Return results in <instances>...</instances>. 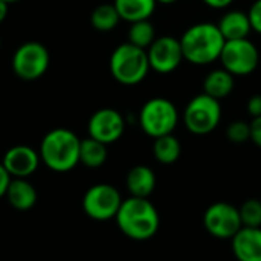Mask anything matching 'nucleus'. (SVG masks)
Returning a JSON list of instances; mask_svg holds the SVG:
<instances>
[{
    "instance_id": "f257e3e1",
    "label": "nucleus",
    "mask_w": 261,
    "mask_h": 261,
    "mask_svg": "<svg viewBox=\"0 0 261 261\" xmlns=\"http://www.w3.org/2000/svg\"><path fill=\"white\" fill-rule=\"evenodd\" d=\"M115 220L119 231L135 242L153 239L161 225L156 206L148 199L133 196L122 200Z\"/></svg>"
},
{
    "instance_id": "c756f323",
    "label": "nucleus",
    "mask_w": 261,
    "mask_h": 261,
    "mask_svg": "<svg viewBox=\"0 0 261 261\" xmlns=\"http://www.w3.org/2000/svg\"><path fill=\"white\" fill-rule=\"evenodd\" d=\"M202 2L213 9H226L234 3V0H202Z\"/></svg>"
},
{
    "instance_id": "72a5a7b5",
    "label": "nucleus",
    "mask_w": 261,
    "mask_h": 261,
    "mask_svg": "<svg viewBox=\"0 0 261 261\" xmlns=\"http://www.w3.org/2000/svg\"><path fill=\"white\" fill-rule=\"evenodd\" d=\"M0 47H2V38H0Z\"/></svg>"
},
{
    "instance_id": "f3484780",
    "label": "nucleus",
    "mask_w": 261,
    "mask_h": 261,
    "mask_svg": "<svg viewBox=\"0 0 261 261\" xmlns=\"http://www.w3.org/2000/svg\"><path fill=\"white\" fill-rule=\"evenodd\" d=\"M125 185L130 196L148 199L156 188V174L147 165H136L128 171Z\"/></svg>"
},
{
    "instance_id": "c85d7f7f",
    "label": "nucleus",
    "mask_w": 261,
    "mask_h": 261,
    "mask_svg": "<svg viewBox=\"0 0 261 261\" xmlns=\"http://www.w3.org/2000/svg\"><path fill=\"white\" fill-rule=\"evenodd\" d=\"M9 182H11V176L8 174V171L5 170L3 164L0 162V199L5 197V193L8 190Z\"/></svg>"
},
{
    "instance_id": "473e14b6",
    "label": "nucleus",
    "mask_w": 261,
    "mask_h": 261,
    "mask_svg": "<svg viewBox=\"0 0 261 261\" xmlns=\"http://www.w3.org/2000/svg\"><path fill=\"white\" fill-rule=\"evenodd\" d=\"M3 2H6V3H17V2H21V0H3Z\"/></svg>"
},
{
    "instance_id": "7ed1b4c3",
    "label": "nucleus",
    "mask_w": 261,
    "mask_h": 261,
    "mask_svg": "<svg viewBox=\"0 0 261 261\" xmlns=\"http://www.w3.org/2000/svg\"><path fill=\"white\" fill-rule=\"evenodd\" d=\"M81 139L69 128L47 132L40 144V161L55 173H67L80 164Z\"/></svg>"
},
{
    "instance_id": "9b49d317",
    "label": "nucleus",
    "mask_w": 261,
    "mask_h": 261,
    "mask_svg": "<svg viewBox=\"0 0 261 261\" xmlns=\"http://www.w3.org/2000/svg\"><path fill=\"white\" fill-rule=\"evenodd\" d=\"M147 57L150 69L161 75L174 72L184 61L180 41L173 35L156 37L147 49Z\"/></svg>"
},
{
    "instance_id": "6ab92c4d",
    "label": "nucleus",
    "mask_w": 261,
    "mask_h": 261,
    "mask_svg": "<svg viewBox=\"0 0 261 261\" xmlns=\"http://www.w3.org/2000/svg\"><path fill=\"white\" fill-rule=\"evenodd\" d=\"M121 20H125L128 23L148 20L154 9H156V0H115L113 2Z\"/></svg>"
},
{
    "instance_id": "1a4fd4ad",
    "label": "nucleus",
    "mask_w": 261,
    "mask_h": 261,
    "mask_svg": "<svg viewBox=\"0 0 261 261\" xmlns=\"http://www.w3.org/2000/svg\"><path fill=\"white\" fill-rule=\"evenodd\" d=\"M122 203L119 191L109 184H96L90 187L83 197V210L87 217L96 222H107L116 217Z\"/></svg>"
},
{
    "instance_id": "423d86ee",
    "label": "nucleus",
    "mask_w": 261,
    "mask_h": 261,
    "mask_svg": "<svg viewBox=\"0 0 261 261\" xmlns=\"http://www.w3.org/2000/svg\"><path fill=\"white\" fill-rule=\"evenodd\" d=\"M182 121L190 133L196 136L210 135L222 121V104L219 99L202 92L185 106Z\"/></svg>"
},
{
    "instance_id": "ddd939ff",
    "label": "nucleus",
    "mask_w": 261,
    "mask_h": 261,
    "mask_svg": "<svg viewBox=\"0 0 261 261\" xmlns=\"http://www.w3.org/2000/svg\"><path fill=\"white\" fill-rule=\"evenodd\" d=\"M40 162L41 161L38 151L29 145H14L5 153L2 159L5 170L12 179H26L32 176L37 171Z\"/></svg>"
},
{
    "instance_id": "6e6552de",
    "label": "nucleus",
    "mask_w": 261,
    "mask_h": 261,
    "mask_svg": "<svg viewBox=\"0 0 261 261\" xmlns=\"http://www.w3.org/2000/svg\"><path fill=\"white\" fill-rule=\"evenodd\" d=\"M222 67L234 76H248L254 73L260 63V52L249 38L228 40L220 54Z\"/></svg>"
},
{
    "instance_id": "412c9836",
    "label": "nucleus",
    "mask_w": 261,
    "mask_h": 261,
    "mask_svg": "<svg viewBox=\"0 0 261 261\" xmlns=\"http://www.w3.org/2000/svg\"><path fill=\"white\" fill-rule=\"evenodd\" d=\"M180 154H182L180 141L173 133L154 139V142H153V156L159 164L171 165V164L177 162Z\"/></svg>"
},
{
    "instance_id": "9d476101",
    "label": "nucleus",
    "mask_w": 261,
    "mask_h": 261,
    "mask_svg": "<svg viewBox=\"0 0 261 261\" xmlns=\"http://www.w3.org/2000/svg\"><path fill=\"white\" fill-rule=\"evenodd\" d=\"M203 226L210 236L219 240H231L243 228L239 208L228 202L210 205L203 214Z\"/></svg>"
},
{
    "instance_id": "cd10ccee",
    "label": "nucleus",
    "mask_w": 261,
    "mask_h": 261,
    "mask_svg": "<svg viewBox=\"0 0 261 261\" xmlns=\"http://www.w3.org/2000/svg\"><path fill=\"white\" fill-rule=\"evenodd\" d=\"M251 141L261 148V116L254 118L251 122Z\"/></svg>"
},
{
    "instance_id": "aec40b11",
    "label": "nucleus",
    "mask_w": 261,
    "mask_h": 261,
    "mask_svg": "<svg viewBox=\"0 0 261 261\" xmlns=\"http://www.w3.org/2000/svg\"><path fill=\"white\" fill-rule=\"evenodd\" d=\"M107 145L93 139L86 138L80 142V164L87 168H99L107 161Z\"/></svg>"
},
{
    "instance_id": "4468645a",
    "label": "nucleus",
    "mask_w": 261,
    "mask_h": 261,
    "mask_svg": "<svg viewBox=\"0 0 261 261\" xmlns=\"http://www.w3.org/2000/svg\"><path fill=\"white\" fill-rule=\"evenodd\" d=\"M237 261H261V228H242L231 239Z\"/></svg>"
},
{
    "instance_id": "f03ea898",
    "label": "nucleus",
    "mask_w": 261,
    "mask_h": 261,
    "mask_svg": "<svg viewBox=\"0 0 261 261\" xmlns=\"http://www.w3.org/2000/svg\"><path fill=\"white\" fill-rule=\"evenodd\" d=\"M184 60L194 66H208L220 58L225 38L217 24L202 21L190 26L179 38Z\"/></svg>"
},
{
    "instance_id": "2eb2a0df",
    "label": "nucleus",
    "mask_w": 261,
    "mask_h": 261,
    "mask_svg": "<svg viewBox=\"0 0 261 261\" xmlns=\"http://www.w3.org/2000/svg\"><path fill=\"white\" fill-rule=\"evenodd\" d=\"M219 31L222 32L225 41L228 40H240V38H248L252 28H251V20L248 12L242 9H231L226 11L219 23H217Z\"/></svg>"
},
{
    "instance_id": "39448f33",
    "label": "nucleus",
    "mask_w": 261,
    "mask_h": 261,
    "mask_svg": "<svg viewBox=\"0 0 261 261\" xmlns=\"http://www.w3.org/2000/svg\"><path fill=\"white\" fill-rule=\"evenodd\" d=\"M142 132L156 139L165 135H171L179 124V112L174 102L168 98L156 96L144 102L138 116Z\"/></svg>"
},
{
    "instance_id": "393cba45",
    "label": "nucleus",
    "mask_w": 261,
    "mask_h": 261,
    "mask_svg": "<svg viewBox=\"0 0 261 261\" xmlns=\"http://www.w3.org/2000/svg\"><path fill=\"white\" fill-rule=\"evenodd\" d=\"M226 136L232 144H245L251 141V124L246 121H232L226 128Z\"/></svg>"
},
{
    "instance_id": "20e7f679",
    "label": "nucleus",
    "mask_w": 261,
    "mask_h": 261,
    "mask_svg": "<svg viewBox=\"0 0 261 261\" xmlns=\"http://www.w3.org/2000/svg\"><path fill=\"white\" fill-rule=\"evenodd\" d=\"M112 76L122 86H136L142 83L150 69L147 50L132 43H122L116 46L109 61Z\"/></svg>"
},
{
    "instance_id": "a878e982",
    "label": "nucleus",
    "mask_w": 261,
    "mask_h": 261,
    "mask_svg": "<svg viewBox=\"0 0 261 261\" xmlns=\"http://www.w3.org/2000/svg\"><path fill=\"white\" fill-rule=\"evenodd\" d=\"M249 20H251V28L252 31H255L257 34L261 35V0H255L249 11H248Z\"/></svg>"
},
{
    "instance_id": "7c9ffc66",
    "label": "nucleus",
    "mask_w": 261,
    "mask_h": 261,
    "mask_svg": "<svg viewBox=\"0 0 261 261\" xmlns=\"http://www.w3.org/2000/svg\"><path fill=\"white\" fill-rule=\"evenodd\" d=\"M8 11H9V3L0 0V23L5 21V18H6V15H8Z\"/></svg>"
},
{
    "instance_id": "5701e85b",
    "label": "nucleus",
    "mask_w": 261,
    "mask_h": 261,
    "mask_svg": "<svg viewBox=\"0 0 261 261\" xmlns=\"http://www.w3.org/2000/svg\"><path fill=\"white\" fill-rule=\"evenodd\" d=\"M154 38H156V29H154L153 23L150 21V18L130 23L128 43H132L133 46H138V47L147 50L150 47V44L154 41Z\"/></svg>"
},
{
    "instance_id": "2f4dec72",
    "label": "nucleus",
    "mask_w": 261,
    "mask_h": 261,
    "mask_svg": "<svg viewBox=\"0 0 261 261\" xmlns=\"http://www.w3.org/2000/svg\"><path fill=\"white\" fill-rule=\"evenodd\" d=\"M179 0H156V3H161V5H173Z\"/></svg>"
},
{
    "instance_id": "bb28decb",
    "label": "nucleus",
    "mask_w": 261,
    "mask_h": 261,
    "mask_svg": "<svg viewBox=\"0 0 261 261\" xmlns=\"http://www.w3.org/2000/svg\"><path fill=\"white\" fill-rule=\"evenodd\" d=\"M246 110H248L249 116H252V119L261 116V93H255V95L249 96V99L246 102Z\"/></svg>"
},
{
    "instance_id": "4be33fe9",
    "label": "nucleus",
    "mask_w": 261,
    "mask_h": 261,
    "mask_svg": "<svg viewBox=\"0 0 261 261\" xmlns=\"http://www.w3.org/2000/svg\"><path fill=\"white\" fill-rule=\"evenodd\" d=\"M121 21V17L115 8V5L112 3H104L99 5L93 9L92 15H90V23L96 31L101 32H109L112 29H115L118 26V23Z\"/></svg>"
},
{
    "instance_id": "b1692460",
    "label": "nucleus",
    "mask_w": 261,
    "mask_h": 261,
    "mask_svg": "<svg viewBox=\"0 0 261 261\" xmlns=\"http://www.w3.org/2000/svg\"><path fill=\"white\" fill-rule=\"evenodd\" d=\"M242 226L245 228H261V200L248 199L239 208Z\"/></svg>"
},
{
    "instance_id": "dca6fc26",
    "label": "nucleus",
    "mask_w": 261,
    "mask_h": 261,
    "mask_svg": "<svg viewBox=\"0 0 261 261\" xmlns=\"http://www.w3.org/2000/svg\"><path fill=\"white\" fill-rule=\"evenodd\" d=\"M8 203L17 211H28L37 203L38 194L35 187L26 179H12L5 193Z\"/></svg>"
},
{
    "instance_id": "0eeeda50",
    "label": "nucleus",
    "mask_w": 261,
    "mask_h": 261,
    "mask_svg": "<svg viewBox=\"0 0 261 261\" xmlns=\"http://www.w3.org/2000/svg\"><path fill=\"white\" fill-rule=\"evenodd\" d=\"M50 64V55L44 44L38 41H26L20 44L11 60L14 73L24 81L41 78Z\"/></svg>"
},
{
    "instance_id": "f8f14e48",
    "label": "nucleus",
    "mask_w": 261,
    "mask_h": 261,
    "mask_svg": "<svg viewBox=\"0 0 261 261\" xmlns=\"http://www.w3.org/2000/svg\"><path fill=\"white\" fill-rule=\"evenodd\" d=\"M87 132L89 138L110 145L122 138L125 132V118L116 109H99L90 116L87 122Z\"/></svg>"
},
{
    "instance_id": "a211bd4d",
    "label": "nucleus",
    "mask_w": 261,
    "mask_h": 261,
    "mask_svg": "<svg viewBox=\"0 0 261 261\" xmlns=\"http://www.w3.org/2000/svg\"><path fill=\"white\" fill-rule=\"evenodd\" d=\"M236 86V76L226 69H214L203 80V93L222 101L228 98Z\"/></svg>"
}]
</instances>
